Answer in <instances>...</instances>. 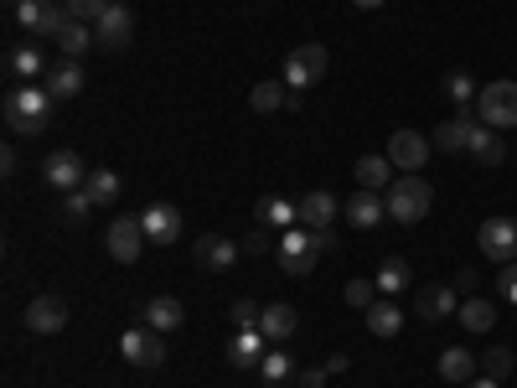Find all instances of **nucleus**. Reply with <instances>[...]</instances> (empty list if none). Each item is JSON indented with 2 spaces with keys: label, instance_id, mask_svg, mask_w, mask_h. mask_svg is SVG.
I'll return each instance as SVG.
<instances>
[{
  "label": "nucleus",
  "instance_id": "42",
  "mask_svg": "<svg viewBox=\"0 0 517 388\" xmlns=\"http://www.w3.org/2000/svg\"><path fill=\"white\" fill-rule=\"evenodd\" d=\"M88 213H94V197H88L83 187H78V192H68V218H73V223H83Z\"/></svg>",
  "mask_w": 517,
  "mask_h": 388
},
{
  "label": "nucleus",
  "instance_id": "13",
  "mask_svg": "<svg viewBox=\"0 0 517 388\" xmlns=\"http://www.w3.org/2000/svg\"><path fill=\"white\" fill-rule=\"evenodd\" d=\"M140 228H145L150 244H176V238H181V213L171 202H150L140 213Z\"/></svg>",
  "mask_w": 517,
  "mask_h": 388
},
{
  "label": "nucleus",
  "instance_id": "24",
  "mask_svg": "<svg viewBox=\"0 0 517 388\" xmlns=\"http://www.w3.org/2000/svg\"><path fill=\"white\" fill-rule=\"evenodd\" d=\"M455 316H461V326H466V332H492V326H497V306L492 301H486V295H466V301H461V311H455Z\"/></svg>",
  "mask_w": 517,
  "mask_h": 388
},
{
  "label": "nucleus",
  "instance_id": "1",
  "mask_svg": "<svg viewBox=\"0 0 517 388\" xmlns=\"http://www.w3.org/2000/svg\"><path fill=\"white\" fill-rule=\"evenodd\" d=\"M52 119V94L42 83H26V88H11L6 94V130L11 135H42Z\"/></svg>",
  "mask_w": 517,
  "mask_h": 388
},
{
  "label": "nucleus",
  "instance_id": "12",
  "mask_svg": "<svg viewBox=\"0 0 517 388\" xmlns=\"http://www.w3.org/2000/svg\"><path fill=\"white\" fill-rule=\"evenodd\" d=\"M26 326H32L37 337H57L68 326V301L63 295H37V301L26 306Z\"/></svg>",
  "mask_w": 517,
  "mask_h": 388
},
{
  "label": "nucleus",
  "instance_id": "39",
  "mask_svg": "<svg viewBox=\"0 0 517 388\" xmlns=\"http://www.w3.org/2000/svg\"><path fill=\"white\" fill-rule=\"evenodd\" d=\"M316 264H321V254H290V259H280V270L295 275V280H306V275H316Z\"/></svg>",
  "mask_w": 517,
  "mask_h": 388
},
{
  "label": "nucleus",
  "instance_id": "27",
  "mask_svg": "<svg viewBox=\"0 0 517 388\" xmlns=\"http://www.w3.org/2000/svg\"><path fill=\"white\" fill-rule=\"evenodd\" d=\"M254 114H280L290 104V83L285 78H269V83H254V94H249Z\"/></svg>",
  "mask_w": 517,
  "mask_h": 388
},
{
  "label": "nucleus",
  "instance_id": "48",
  "mask_svg": "<svg viewBox=\"0 0 517 388\" xmlns=\"http://www.w3.org/2000/svg\"><path fill=\"white\" fill-rule=\"evenodd\" d=\"M466 388H502V383H497V378H486V373H481V378H471Z\"/></svg>",
  "mask_w": 517,
  "mask_h": 388
},
{
  "label": "nucleus",
  "instance_id": "8",
  "mask_svg": "<svg viewBox=\"0 0 517 388\" xmlns=\"http://www.w3.org/2000/svg\"><path fill=\"white\" fill-rule=\"evenodd\" d=\"M476 109H455L450 119H440V130H435V151L440 156H455V151H471V135H476Z\"/></svg>",
  "mask_w": 517,
  "mask_h": 388
},
{
  "label": "nucleus",
  "instance_id": "31",
  "mask_svg": "<svg viewBox=\"0 0 517 388\" xmlns=\"http://www.w3.org/2000/svg\"><path fill=\"white\" fill-rule=\"evenodd\" d=\"M57 47H63V57H83L88 47H99L94 42V26H88V21H68L63 37H57Z\"/></svg>",
  "mask_w": 517,
  "mask_h": 388
},
{
  "label": "nucleus",
  "instance_id": "25",
  "mask_svg": "<svg viewBox=\"0 0 517 388\" xmlns=\"http://www.w3.org/2000/svg\"><path fill=\"white\" fill-rule=\"evenodd\" d=\"M471 156L486 161V166H502V161H507V140H502V130L476 125V135H471Z\"/></svg>",
  "mask_w": 517,
  "mask_h": 388
},
{
  "label": "nucleus",
  "instance_id": "45",
  "mask_svg": "<svg viewBox=\"0 0 517 388\" xmlns=\"http://www.w3.org/2000/svg\"><path fill=\"white\" fill-rule=\"evenodd\" d=\"M243 254H269V228H254L243 238Z\"/></svg>",
  "mask_w": 517,
  "mask_h": 388
},
{
  "label": "nucleus",
  "instance_id": "6",
  "mask_svg": "<svg viewBox=\"0 0 517 388\" xmlns=\"http://www.w3.org/2000/svg\"><path fill=\"white\" fill-rule=\"evenodd\" d=\"M119 352H125V363L135 368H161L166 363V342L156 326H130L125 337H119Z\"/></svg>",
  "mask_w": 517,
  "mask_h": 388
},
{
  "label": "nucleus",
  "instance_id": "14",
  "mask_svg": "<svg viewBox=\"0 0 517 388\" xmlns=\"http://www.w3.org/2000/svg\"><path fill=\"white\" fill-rule=\"evenodd\" d=\"M342 218H347L352 228L368 233V228H378V223L388 218V202H383V192H362V187H357V197L342 202Z\"/></svg>",
  "mask_w": 517,
  "mask_h": 388
},
{
  "label": "nucleus",
  "instance_id": "47",
  "mask_svg": "<svg viewBox=\"0 0 517 388\" xmlns=\"http://www.w3.org/2000/svg\"><path fill=\"white\" fill-rule=\"evenodd\" d=\"M347 368H352V357H347V352H331V357H326V373H331V378L347 373Z\"/></svg>",
  "mask_w": 517,
  "mask_h": 388
},
{
  "label": "nucleus",
  "instance_id": "18",
  "mask_svg": "<svg viewBox=\"0 0 517 388\" xmlns=\"http://www.w3.org/2000/svg\"><path fill=\"white\" fill-rule=\"evenodd\" d=\"M264 352H269V337L259 332V326H249V332H233V342H228V363H233V368H259Z\"/></svg>",
  "mask_w": 517,
  "mask_h": 388
},
{
  "label": "nucleus",
  "instance_id": "26",
  "mask_svg": "<svg viewBox=\"0 0 517 388\" xmlns=\"http://www.w3.org/2000/svg\"><path fill=\"white\" fill-rule=\"evenodd\" d=\"M476 363H481V357H471L466 347H445V352H440V378H445V383H471V378H476Z\"/></svg>",
  "mask_w": 517,
  "mask_h": 388
},
{
  "label": "nucleus",
  "instance_id": "32",
  "mask_svg": "<svg viewBox=\"0 0 517 388\" xmlns=\"http://www.w3.org/2000/svg\"><path fill=\"white\" fill-rule=\"evenodd\" d=\"M83 192L94 197V207H104V202H114V197H119V176H114L109 166H99V171H88V182H83Z\"/></svg>",
  "mask_w": 517,
  "mask_h": 388
},
{
  "label": "nucleus",
  "instance_id": "44",
  "mask_svg": "<svg viewBox=\"0 0 517 388\" xmlns=\"http://www.w3.org/2000/svg\"><path fill=\"white\" fill-rule=\"evenodd\" d=\"M326 378H331L326 368H300L290 383H295V388H326Z\"/></svg>",
  "mask_w": 517,
  "mask_h": 388
},
{
  "label": "nucleus",
  "instance_id": "35",
  "mask_svg": "<svg viewBox=\"0 0 517 388\" xmlns=\"http://www.w3.org/2000/svg\"><path fill=\"white\" fill-rule=\"evenodd\" d=\"M73 21V11H68V0H47V11H42V26H37V37H63V26Z\"/></svg>",
  "mask_w": 517,
  "mask_h": 388
},
{
  "label": "nucleus",
  "instance_id": "19",
  "mask_svg": "<svg viewBox=\"0 0 517 388\" xmlns=\"http://www.w3.org/2000/svg\"><path fill=\"white\" fill-rule=\"evenodd\" d=\"M42 88H47L52 99H73L78 88H83V63H78V57H63V63H57V68H47Z\"/></svg>",
  "mask_w": 517,
  "mask_h": 388
},
{
  "label": "nucleus",
  "instance_id": "34",
  "mask_svg": "<svg viewBox=\"0 0 517 388\" xmlns=\"http://www.w3.org/2000/svg\"><path fill=\"white\" fill-rule=\"evenodd\" d=\"M445 94H450L455 109H476V94H481V88H476L471 73H450V78H445Z\"/></svg>",
  "mask_w": 517,
  "mask_h": 388
},
{
  "label": "nucleus",
  "instance_id": "2",
  "mask_svg": "<svg viewBox=\"0 0 517 388\" xmlns=\"http://www.w3.org/2000/svg\"><path fill=\"white\" fill-rule=\"evenodd\" d=\"M383 202H388V218L393 223H419L435 207V187L424 182L419 171H404V176H393V187L383 192Z\"/></svg>",
  "mask_w": 517,
  "mask_h": 388
},
{
  "label": "nucleus",
  "instance_id": "36",
  "mask_svg": "<svg viewBox=\"0 0 517 388\" xmlns=\"http://www.w3.org/2000/svg\"><path fill=\"white\" fill-rule=\"evenodd\" d=\"M512 368H517V357H512V347H486V357H481V373L486 378H512Z\"/></svg>",
  "mask_w": 517,
  "mask_h": 388
},
{
  "label": "nucleus",
  "instance_id": "33",
  "mask_svg": "<svg viewBox=\"0 0 517 388\" xmlns=\"http://www.w3.org/2000/svg\"><path fill=\"white\" fill-rule=\"evenodd\" d=\"M259 373H264L269 383H290V378H295V357H290L285 347H269L264 363H259Z\"/></svg>",
  "mask_w": 517,
  "mask_h": 388
},
{
  "label": "nucleus",
  "instance_id": "23",
  "mask_svg": "<svg viewBox=\"0 0 517 388\" xmlns=\"http://www.w3.org/2000/svg\"><path fill=\"white\" fill-rule=\"evenodd\" d=\"M295 326H300V316H295V306H285V301H280V306H264V316H259V332L275 342V347H280L285 337H295Z\"/></svg>",
  "mask_w": 517,
  "mask_h": 388
},
{
  "label": "nucleus",
  "instance_id": "5",
  "mask_svg": "<svg viewBox=\"0 0 517 388\" xmlns=\"http://www.w3.org/2000/svg\"><path fill=\"white\" fill-rule=\"evenodd\" d=\"M130 37H135V11H130V6H119V0H109L104 16L94 21V42H99V52H119V47H130Z\"/></svg>",
  "mask_w": 517,
  "mask_h": 388
},
{
  "label": "nucleus",
  "instance_id": "11",
  "mask_svg": "<svg viewBox=\"0 0 517 388\" xmlns=\"http://www.w3.org/2000/svg\"><path fill=\"white\" fill-rule=\"evenodd\" d=\"M42 176H47V187H57V192H78L88 182V166H83L78 151H52L47 166H42Z\"/></svg>",
  "mask_w": 517,
  "mask_h": 388
},
{
  "label": "nucleus",
  "instance_id": "30",
  "mask_svg": "<svg viewBox=\"0 0 517 388\" xmlns=\"http://www.w3.org/2000/svg\"><path fill=\"white\" fill-rule=\"evenodd\" d=\"M409 280H414V270H409L404 259H383V264H378V275H373V285H378L383 295H399Z\"/></svg>",
  "mask_w": 517,
  "mask_h": 388
},
{
  "label": "nucleus",
  "instance_id": "37",
  "mask_svg": "<svg viewBox=\"0 0 517 388\" xmlns=\"http://www.w3.org/2000/svg\"><path fill=\"white\" fill-rule=\"evenodd\" d=\"M42 11H47V0H16V6H11V16L26 26V32H37V26H42Z\"/></svg>",
  "mask_w": 517,
  "mask_h": 388
},
{
  "label": "nucleus",
  "instance_id": "10",
  "mask_svg": "<svg viewBox=\"0 0 517 388\" xmlns=\"http://www.w3.org/2000/svg\"><path fill=\"white\" fill-rule=\"evenodd\" d=\"M104 244H109L114 264H135L140 249H145V228H140V218H114L109 233H104Z\"/></svg>",
  "mask_w": 517,
  "mask_h": 388
},
{
  "label": "nucleus",
  "instance_id": "21",
  "mask_svg": "<svg viewBox=\"0 0 517 388\" xmlns=\"http://www.w3.org/2000/svg\"><path fill=\"white\" fill-rule=\"evenodd\" d=\"M393 171H399V166H393L388 156H362L357 161V187L362 192H388L393 187Z\"/></svg>",
  "mask_w": 517,
  "mask_h": 388
},
{
  "label": "nucleus",
  "instance_id": "20",
  "mask_svg": "<svg viewBox=\"0 0 517 388\" xmlns=\"http://www.w3.org/2000/svg\"><path fill=\"white\" fill-rule=\"evenodd\" d=\"M181 321H187V306H181L176 295H156V301L145 306V326H156L161 337H166V332H176Z\"/></svg>",
  "mask_w": 517,
  "mask_h": 388
},
{
  "label": "nucleus",
  "instance_id": "40",
  "mask_svg": "<svg viewBox=\"0 0 517 388\" xmlns=\"http://www.w3.org/2000/svg\"><path fill=\"white\" fill-rule=\"evenodd\" d=\"M259 316H264V306H254V301H233V321H238V332L259 326Z\"/></svg>",
  "mask_w": 517,
  "mask_h": 388
},
{
  "label": "nucleus",
  "instance_id": "22",
  "mask_svg": "<svg viewBox=\"0 0 517 388\" xmlns=\"http://www.w3.org/2000/svg\"><path fill=\"white\" fill-rule=\"evenodd\" d=\"M362 321H368V332H373V337H383V342L404 332V311L393 306V301H373L368 311H362Z\"/></svg>",
  "mask_w": 517,
  "mask_h": 388
},
{
  "label": "nucleus",
  "instance_id": "9",
  "mask_svg": "<svg viewBox=\"0 0 517 388\" xmlns=\"http://www.w3.org/2000/svg\"><path fill=\"white\" fill-rule=\"evenodd\" d=\"M430 145H435V140H424L419 130H393L383 156H388L393 166H399V171H419L424 161H430Z\"/></svg>",
  "mask_w": 517,
  "mask_h": 388
},
{
  "label": "nucleus",
  "instance_id": "38",
  "mask_svg": "<svg viewBox=\"0 0 517 388\" xmlns=\"http://www.w3.org/2000/svg\"><path fill=\"white\" fill-rule=\"evenodd\" d=\"M373 301H378V285H373V280H347V306L368 311Z\"/></svg>",
  "mask_w": 517,
  "mask_h": 388
},
{
  "label": "nucleus",
  "instance_id": "49",
  "mask_svg": "<svg viewBox=\"0 0 517 388\" xmlns=\"http://www.w3.org/2000/svg\"><path fill=\"white\" fill-rule=\"evenodd\" d=\"M357 11H378V6H388V0H352Z\"/></svg>",
  "mask_w": 517,
  "mask_h": 388
},
{
  "label": "nucleus",
  "instance_id": "17",
  "mask_svg": "<svg viewBox=\"0 0 517 388\" xmlns=\"http://www.w3.org/2000/svg\"><path fill=\"white\" fill-rule=\"evenodd\" d=\"M295 213H300V228H331L342 218V202L331 197V192H306L295 202Z\"/></svg>",
  "mask_w": 517,
  "mask_h": 388
},
{
  "label": "nucleus",
  "instance_id": "4",
  "mask_svg": "<svg viewBox=\"0 0 517 388\" xmlns=\"http://www.w3.org/2000/svg\"><path fill=\"white\" fill-rule=\"evenodd\" d=\"M326 68H331L326 47H321V42H306V47H295V52L285 57V73H280V78H285L290 88H300V94H306L311 83H321V73H326Z\"/></svg>",
  "mask_w": 517,
  "mask_h": 388
},
{
  "label": "nucleus",
  "instance_id": "28",
  "mask_svg": "<svg viewBox=\"0 0 517 388\" xmlns=\"http://www.w3.org/2000/svg\"><path fill=\"white\" fill-rule=\"evenodd\" d=\"M254 218H259V228H295L300 223V213H295V202H285V197H264L259 207H254Z\"/></svg>",
  "mask_w": 517,
  "mask_h": 388
},
{
  "label": "nucleus",
  "instance_id": "16",
  "mask_svg": "<svg viewBox=\"0 0 517 388\" xmlns=\"http://www.w3.org/2000/svg\"><path fill=\"white\" fill-rule=\"evenodd\" d=\"M197 264H202V270H212V275H223V270H233V264H238V244H233V238H223V233H202L197 238Z\"/></svg>",
  "mask_w": 517,
  "mask_h": 388
},
{
  "label": "nucleus",
  "instance_id": "50",
  "mask_svg": "<svg viewBox=\"0 0 517 388\" xmlns=\"http://www.w3.org/2000/svg\"><path fill=\"white\" fill-rule=\"evenodd\" d=\"M6 6H16V0H6Z\"/></svg>",
  "mask_w": 517,
  "mask_h": 388
},
{
  "label": "nucleus",
  "instance_id": "41",
  "mask_svg": "<svg viewBox=\"0 0 517 388\" xmlns=\"http://www.w3.org/2000/svg\"><path fill=\"white\" fill-rule=\"evenodd\" d=\"M104 6H109V0H68L73 21H99V16H104Z\"/></svg>",
  "mask_w": 517,
  "mask_h": 388
},
{
  "label": "nucleus",
  "instance_id": "3",
  "mask_svg": "<svg viewBox=\"0 0 517 388\" xmlns=\"http://www.w3.org/2000/svg\"><path fill=\"white\" fill-rule=\"evenodd\" d=\"M476 119H486L492 130H517V83L512 78H492L476 94Z\"/></svg>",
  "mask_w": 517,
  "mask_h": 388
},
{
  "label": "nucleus",
  "instance_id": "43",
  "mask_svg": "<svg viewBox=\"0 0 517 388\" xmlns=\"http://www.w3.org/2000/svg\"><path fill=\"white\" fill-rule=\"evenodd\" d=\"M497 290H502V301H512V306H517V259H512V264H502Z\"/></svg>",
  "mask_w": 517,
  "mask_h": 388
},
{
  "label": "nucleus",
  "instance_id": "15",
  "mask_svg": "<svg viewBox=\"0 0 517 388\" xmlns=\"http://www.w3.org/2000/svg\"><path fill=\"white\" fill-rule=\"evenodd\" d=\"M414 311H419L424 321H445V316L461 311V290H455V285H424V290L414 295Z\"/></svg>",
  "mask_w": 517,
  "mask_h": 388
},
{
  "label": "nucleus",
  "instance_id": "29",
  "mask_svg": "<svg viewBox=\"0 0 517 388\" xmlns=\"http://www.w3.org/2000/svg\"><path fill=\"white\" fill-rule=\"evenodd\" d=\"M6 63H11V73H16V78H26V83H42V78H47V63H42V52H37L32 42L11 47Z\"/></svg>",
  "mask_w": 517,
  "mask_h": 388
},
{
  "label": "nucleus",
  "instance_id": "7",
  "mask_svg": "<svg viewBox=\"0 0 517 388\" xmlns=\"http://www.w3.org/2000/svg\"><path fill=\"white\" fill-rule=\"evenodd\" d=\"M476 244L486 249V259L492 264H512L517 259V218H486Z\"/></svg>",
  "mask_w": 517,
  "mask_h": 388
},
{
  "label": "nucleus",
  "instance_id": "46",
  "mask_svg": "<svg viewBox=\"0 0 517 388\" xmlns=\"http://www.w3.org/2000/svg\"><path fill=\"white\" fill-rule=\"evenodd\" d=\"M476 285H481V275L471 270V264H466V270L461 275H455V290H461V295H476Z\"/></svg>",
  "mask_w": 517,
  "mask_h": 388
}]
</instances>
